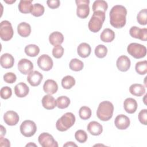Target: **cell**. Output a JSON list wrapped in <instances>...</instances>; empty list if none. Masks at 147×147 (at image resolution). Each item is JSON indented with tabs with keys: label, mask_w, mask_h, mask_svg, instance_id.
<instances>
[{
	"label": "cell",
	"mask_w": 147,
	"mask_h": 147,
	"mask_svg": "<svg viewBox=\"0 0 147 147\" xmlns=\"http://www.w3.org/2000/svg\"><path fill=\"white\" fill-rule=\"evenodd\" d=\"M129 118L125 115L119 114L116 117L114 120V124L116 127L120 130L126 129L130 125Z\"/></svg>",
	"instance_id": "cell-13"
},
{
	"label": "cell",
	"mask_w": 147,
	"mask_h": 147,
	"mask_svg": "<svg viewBox=\"0 0 147 147\" xmlns=\"http://www.w3.org/2000/svg\"><path fill=\"white\" fill-rule=\"evenodd\" d=\"M6 133V131L5 128L2 125H1V136H3L5 135Z\"/></svg>",
	"instance_id": "cell-47"
},
{
	"label": "cell",
	"mask_w": 147,
	"mask_h": 147,
	"mask_svg": "<svg viewBox=\"0 0 147 147\" xmlns=\"http://www.w3.org/2000/svg\"><path fill=\"white\" fill-rule=\"evenodd\" d=\"M75 84V80L73 76L67 75L61 80V86L65 89H70Z\"/></svg>",
	"instance_id": "cell-31"
},
{
	"label": "cell",
	"mask_w": 147,
	"mask_h": 147,
	"mask_svg": "<svg viewBox=\"0 0 147 147\" xmlns=\"http://www.w3.org/2000/svg\"><path fill=\"white\" fill-rule=\"evenodd\" d=\"M44 7L42 5L37 3L33 5V10L31 12V14L34 17H40L44 14Z\"/></svg>",
	"instance_id": "cell-38"
},
{
	"label": "cell",
	"mask_w": 147,
	"mask_h": 147,
	"mask_svg": "<svg viewBox=\"0 0 147 147\" xmlns=\"http://www.w3.org/2000/svg\"><path fill=\"white\" fill-rule=\"evenodd\" d=\"M114 106L113 103L107 100L103 101L100 102L98 106L96 111V115L100 120L107 121L112 118Z\"/></svg>",
	"instance_id": "cell-2"
},
{
	"label": "cell",
	"mask_w": 147,
	"mask_h": 147,
	"mask_svg": "<svg viewBox=\"0 0 147 147\" xmlns=\"http://www.w3.org/2000/svg\"><path fill=\"white\" fill-rule=\"evenodd\" d=\"M126 15L127 10L125 7L120 5L114 6L109 14L110 24L117 29L123 28L126 24Z\"/></svg>",
	"instance_id": "cell-1"
},
{
	"label": "cell",
	"mask_w": 147,
	"mask_h": 147,
	"mask_svg": "<svg viewBox=\"0 0 147 147\" xmlns=\"http://www.w3.org/2000/svg\"><path fill=\"white\" fill-rule=\"evenodd\" d=\"M127 51L129 54L135 59L144 57L146 55V48L145 46L136 43H130L127 47Z\"/></svg>",
	"instance_id": "cell-5"
},
{
	"label": "cell",
	"mask_w": 147,
	"mask_h": 147,
	"mask_svg": "<svg viewBox=\"0 0 147 147\" xmlns=\"http://www.w3.org/2000/svg\"><path fill=\"white\" fill-rule=\"evenodd\" d=\"M107 8V3L103 0H96L94 1L92 5V10L94 12L99 11L105 13Z\"/></svg>",
	"instance_id": "cell-29"
},
{
	"label": "cell",
	"mask_w": 147,
	"mask_h": 147,
	"mask_svg": "<svg viewBox=\"0 0 147 147\" xmlns=\"http://www.w3.org/2000/svg\"><path fill=\"white\" fill-rule=\"evenodd\" d=\"M75 137L77 141L80 143H84L87 140V134L83 130H78L75 133Z\"/></svg>",
	"instance_id": "cell-39"
},
{
	"label": "cell",
	"mask_w": 147,
	"mask_h": 147,
	"mask_svg": "<svg viewBox=\"0 0 147 147\" xmlns=\"http://www.w3.org/2000/svg\"><path fill=\"white\" fill-rule=\"evenodd\" d=\"M18 7L19 11L22 13L27 14L31 13L33 7V5H32V1L21 0L19 2Z\"/></svg>",
	"instance_id": "cell-25"
},
{
	"label": "cell",
	"mask_w": 147,
	"mask_h": 147,
	"mask_svg": "<svg viewBox=\"0 0 147 147\" xmlns=\"http://www.w3.org/2000/svg\"><path fill=\"white\" fill-rule=\"evenodd\" d=\"M1 97L3 99H7L11 97L12 95V91L10 87L8 86L3 87L0 91Z\"/></svg>",
	"instance_id": "cell-40"
},
{
	"label": "cell",
	"mask_w": 147,
	"mask_h": 147,
	"mask_svg": "<svg viewBox=\"0 0 147 147\" xmlns=\"http://www.w3.org/2000/svg\"><path fill=\"white\" fill-rule=\"evenodd\" d=\"M25 52L30 57H35L38 55L40 52V48L37 45L29 44L25 47Z\"/></svg>",
	"instance_id": "cell-30"
},
{
	"label": "cell",
	"mask_w": 147,
	"mask_h": 147,
	"mask_svg": "<svg viewBox=\"0 0 147 147\" xmlns=\"http://www.w3.org/2000/svg\"><path fill=\"white\" fill-rule=\"evenodd\" d=\"M3 120L7 125L14 126L19 121V116L14 111H7L3 115Z\"/></svg>",
	"instance_id": "cell-16"
},
{
	"label": "cell",
	"mask_w": 147,
	"mask_h": 147,
	"mask_svg": "<svg viewBox=\"0 0 147 147\" xmlns=\"http://www.w3.org/2000/svg\"><path fill=\"white\" fill-rule=\"evenodd\" d=\"M5 2H6V3H13V2H16V1L14 0V1H4Z\"/></svg>",
	"instance_id": "cell-49"
},
{
	"label": "cell",
	"mask_w": 147,
	"mask_h": 147,
	"mask_svg": "<svg viewBox=\"0 0 147 147\" xmlns=\"http://www.w3.org/2000/svg\"><path fill=\"white\" fill-rule=\"evenodd\" d=\"M69 67L70 69L74 71H80L83 69L84 64L81 60L75 58L72 59L70 61L69 63Z\"/></svg>",
	"instance_id": "cell-32"
},
{
	"label": "cell",
	"mask_w": 147,
	"mask_h": 147,
	"mask_svg": "<svg viewBox=\"0 0 147 147\" xmlns=\"http://www.w3.org/2000/svg\"><path fill=\"white\" fill-rule=\"evenodd\" d=\"M63 146H77V145L74 143L73 142L70 141V142H66V144H64Z\"/></svg>",
	"instance_id": "cell-46"
},
{
	"label": "cell",
	"mask_w": 147,
	"mask_h": 147,
	"mask_svg": "<svg viewBox=\"0 0 147 147\" xmlns=\"http://www.w3.org/2000/svg\"><path fill=\"white\" fill-rule=\"evenodd\" d=\"M64 54V48L62 46L57 45L55 46L52 49V55L54 57L59 59L63 56Z\"/></svg>",
	"instance_id": "cell-41"
},
{
	"label": "cell",
	"mask_w": 147,
	"mask_h": 147,
	"mask_svg": "<svg viewBox=\"0 0 147 147\" xmlns=\"http://www.w3.org/2000/svg\"><path fill=\"white\" fill-rule=\"evenodd\" d=\"M42 106L47 110H52L57 106L56 100L51 95H44L41 100Z\"/></svg>",
	"instance_id": "cell-19"
},
{
	"label": "cell",
	"mask_w": 147,
	"mask_h": 147,
	"mask_svg": "<svg viewBox=\"0 0 147 147\" xmlns=\"http://www.w3.org/2000/svg\"><path fill=\"white\" fill-rule=\"evenodd\" d=\"M137 22L142 25H145L147 24V9H144L140 11L137 16Z\"/></svg>",
	"instance_id": "cell-37"
},
{
	"label": "cell",
	"mask_w": 147,
	"mask_h": 147,
	"mask_svg": "<svg viewBox=\"0 0 147 147\" xmlns=\"http://www.w3.org/2000/svg\"><path fill=\"white\" fill-rule=\"evenodd\" d=\"M37 146V145H36L35 144H34V143H32V142H30V143H29V144H26V146Z\"/></svg>",
	"instance_id": "cell-48"
},
{
	"label": "cell",
	"mask_w": 147,
	"mask_h": 147,
	"mask_svg": "<svg viewBox=\"0 0 147 147\" xmlns=\"http://www.w3.org/2000/svg\"><path fill=\"white\" fill-rule=\"evenodd\" d=\"M129 91L134 96H141L145 93V87L141 84L134 83L130 86Z\"/></svg>",
	"instance_id": "cell-27"
},
{
	"label": "cell",
	"mask_w": 147,
	"mask_h": 147,
	"mask_svg": "<svg viewBox=\"0 0 147 147\" xmlns=\"http://www.w3.org/2000/svg\"><path fill=\"white\" fill-rule=\"evenodd\" d=\"M29 91L28 86L24 82L18 83L14 87V92L17 96L19 98H23L26 96Z\"/></svg>",
	"instance_id": "cell-21"
},
{
	"label": "cell",
	"mask_w": 147,
	"mask_h": 147,
	"mask_svg": "<svg viewBox=\"0 0 147 147\" xmlns=\"http://www.w3.org/2000/svg\"><path fill=\"white\" fill-rule=\"evenodd\" d=\"M75 119V117L72 113H66L57 121L56 129L60 131H66L74 125Z\"/></svg>",
	"instance_id": "cell-4"
},
{
	"label": "cell",
	"mask_w": 147,
	"mask_h": 147,
	"mask_svg": "<svg viewBox=\"0 0 147 147\" xmlns=\"http://www.w3.org/2000/svg\"><path fill=\"white\" fill-rule=\"evenodd\" d=\"M91 52L90 45L86 42H82L79 45L77 48V52L78 55L82 57L86 58L90 56Z\"/></svg>",
	"instance_id": "cell-23"
},
{
	"label": "cell",
	"mask_w": 147,
	"mask_h": 147,
	"mask_svg": "<svg viewBox=\"0 0 147 147\" xmlns=\"http://www.w3.org/2000/svg\"><path fill=\"white\" fill-rule=\"evenodd\" d=\"M18 69L21 74L27 75L33 71V64L29 60L27 59H22L18 61Z\"/></svg>",
	"instance_id": "cell-12"
},
{
	"label": "cell",
	"mask_w": 147,
	"mask_h": 147,
	"mask_svg": "<svg viewBox=\"0 0 147 147\" xmlns=\"http://www.w3.org/2000/svg\"><path fill=\"white\" fill-rule=\"evenodd\" d=\"M37 64L42 70L48 71L52 68L53 62L49 56L44 54L38 58Z\"/></svg>",
	"instance_id": "cell-10"
},
{
	"label": "cell",
	"mask_w": 147,
	"mask_h": 147,
	"mask_svg": "<svg viewBox=\"0 0 147 147\" xmlns=\"http://www.w3.org/2000/svg\"><path fill=\"white\" fill-rule=\"evenodd\" d=\"M100 38L103 42H110L115 38V33L113 30L109 28H106L101 33Z\"/></svg>",
	"instance_id": "cell-28"
},
{
	"label": "cell",
	"mask_w": 147,
	"mask_h": 147,
	"mask_svg": "<svg viewBox=\"0 0 147 147\" xmlns=\"http://www.w3.org/2000/svg\"><path fill=\"white\" fill-rule=\"evenodd\" d=\"M10 143L9 140L3 138L2 136L0 137V146H10Z\"/></svg>",
	"instance_id": "cell-45"
},
{
	"label": "cell",
	"mask_w": 147,
	"mask_h": 147,
	"mask_svg": "<svg viewBox=\"0 0 147 147\" xmlns=\"http://www.w3.org/2000/svg\"><path fill=\"white\" fill-rule=\"evenodd\" d=\"M49 41L52 45L57 46L61 45L64 41L63 34L59 32H53L49 36Z\"/></svg>",
	"instance_id": "cell-24"
},
{
	"label": "cell",
	"mask_w": 147,
	"mask_h": 147,
	"mask_svg": "<svg viewBox=\"0 0 147 147\" xmlns=\"http://www.w3.org/2000/svg\"><path fill=\"white\" fill-rule=\"evenodd\" d=\"M0 63L1 66L4 68H10L13 67L14 63V59L13 56L8 53H6L1 55L0 57Z\"/></svg>",
	"instance_id": "cell-18"
},
{
	"label": "cell",
	"mask_w": 147,
	"mask_h": 147,
	"mask_svg": "<svg viewBox=\"0 0 147 147\" xmlns=\"http://www.w3.org/2000/svg\"><path fill=\"white\" fill-rule=\"evenodd\" d=\"M43 79L42 75L37 71H33L29 73L27 77V81L33 87L38 86Z\"/></svg>",
	"instance_id": "cell-14"
},
{
	"label": "cell",
	"mask_w": 147,
	"mask_h": 147,
	"mask_svg": "<svg viewBox=\"0 0 147 147\" xmlns=\"http://www.w3.org/2000/svg\"><path fill=\"white\" fill-rule=\"evenodd\" d=\"M94 51L96 57L98 58H103L107 53V48L104 45L99 44L96 47Z\"/></svg>",
	"instance_id": "cell-36"
},
{
	"label": "cell",
	"mask_w": 147,
	"mask_h": 147,
	"mask_svg": "<svg viewBox=\"0 0 147 147\" xmlns=\"http://www.w3.org/2000/svg\"><path fill=\"white\" fill-rule=\"evenodd\" d=\"M91 110L87 106H82L79 110V115L83 120L89 119L91 116Z\"/></svg>",
	"instance_id": "cell-34"
},
{
	"label": "cell",
	"mask_w": 147,
	"mask_h": 147,
	"mask_svg": "<svg viewBox=\"0 0 147 147\" xmlns=\"http://www.w3.org/2000/svg\"><path fill=\"white\" fill-rule=\"evenodd\" d=\"M17 32L19 35L21 37H26L30 34V25L25 22H22L17 26Z\"/></svg>",
	"instance_id": "cell-26"
},
{
	"label": "cell",
	"mask_w": 147,
	"mask_h": 147,
	"mask_svg": "<svg viewBox=\"0 0 147 147\" xmlns=\"http://www.w3.org/2000/svg\"><path fill=\"white\" fill-rule=\"evenodd\" d=\"M43 90L45 93L49 95H52L57 92L58 90V85L55 80L48 79L44 82L43 85Z\"/></svg>",
	"instance_id": "cell-17"
},
{
	"label": "cell",
	"mask_w": 147,
	"mask_h": 147,
	"mask_svg": "<svg viewBox=\"0 0 147 147\" xmlns=\"http://www.w3.org/2000/svg\"><path fill=\"white\" fill-rule=\"evenodd\" d=\"M38 141L42 147H57L58 144L52 135L48 133H42L38 136Z\"/></svg>",
	"instance_id": "cell-9"
},
{
	"label": "cell",
	"mask_w": 147,
	"mask_h": 147,
	"mask_svg": "<svg viewBox=\"0 0 147 147\" xmlns=\"http://www.w3.org/2000/svg\"><path fill=\"white\" fill-rule=\"evenodd\" d=\"M3 80L7 83H13L17 80L16 75L13 72H7L3 75Z\"/></svg>",
	"instance_id": "cell-42"
},
{
	"label": "cell",
	"mask_w": 147,
	"mask_h": 147,
	"mask_svg": "<svg viewBox=\"0 0 147 147\" xmlns=\"http://www.w3.org/2000/svg\"><path fill=\"white\" fill-rule=\"evenodd\" d=\"M57 107L60 109H64L68 107L70 104V99L66 96H60L56 99Z\"/></svg>",
	"instance_id": "cell-33"
},
{
	"label": "cell",
	"mask_w": 147,
	"mask_h": 147,
	"mask_svg": "<svg viewBox=\"0 0 147 147\" xmlns=\"http://www.w3.org/2000/svg\"><path fill=\"white\" fill-rule=\"evenodd\" d=\"M138 119L140 122L144 125H146L147 124V110L143 109L141 110L138 114Z\"/></svg>",
	"instance_id": "cell-43"
},
{
	"label": "cell",
	"mask_w": 147,
	"mask_h": 147,
	"mask_svg": "<svg viewBox=\"0 0 147 147\" xmlns=\"http://www.w3.org/2000/svg\"><path fill=\"white\" fill-rule=\"evenodd\" d=\"M135 69L136 72L140 75H145L147 72L146 60L138 61L136 64Z\"/></svg>",
	"instance_id": "cell-35"
},
{
	"label": "cell",
	"mask_w": 147,
	"mask_h": 147,
	"mask_svg": "<svg viewBox=\"0 0 147 147\" xmlns=\"http://www.w3.org/2000/svg\"><path fill=\"white\" fill-rule=\"evenodd\" d=\"M13 29L11 23L4 20L0 24V37L1 39L5 41H7L11 39L13 36Z\"/></svg>",
	"instance_id": "cell-6"
},
{
	"label": "cell",
	"mask_w": 147,
	"mask_h": 147,
	"mask_svg": "<svg viewBox=\"0 0 147 147\" xmlns=\"http://www.w3.org/2000/svg\"><path fill=\"white\" fill-rule=\"evenodd\" d=\"M130 60L127 56L125 55H122L119 56L117 59L116 62L117 68L122 72L127 71L130 68Z\"/></svg>",
	"instance_id": "cell-15"
},
{
	"label": "cell",
	"mask_w": 147,
	"mask_h": 147,
	"mask_svg": "<svg viewBox=\"0 0 147 147\" xmlns=\"http://www.w3.org/2000/svg\"><path fill=\"white\" fill-rule=\"evenodd\" d=\"M77 9L76 14L80 18H86L88 17L90 13L89 0H76L75 1Z\"/></svg>",
	"instance_id": "cell-8"
},
{
	"label": "cell",
	"mask_w": 147,
	"mask_h": 147,
	"mask_svg": "<svg viewBox=\"0 0 147 147\" xmlns=\"http://www.w3.org/2000/svg\"><path fill=\"white\" fill-rule=\"evenodd\" d=\"M123 107L127 113L133 114L136 111L137 109V101L131 98H126L123 102Z\"/></svg>",
	"instance_id": "cell-20"
},
{
	"label": "cell",
	"mask_w": 147,
	"mask_h": 147,
	"mask_svg": "<svg viewBox=\"0 0 147 147\" xmlns=\"http://www.w3.org/2000/svg\"><path fill=\"white\" fill-rule=\"evenodd\" d=\"M130 35L135 38H138L142 41H146L147 39V29L140 28L137 26H132L129 30Z\"/></svg>",
	"instance_id": "cell-11"
},
{
	"label": "cell",
	"mask_w": 147,
	"mask_h": 147,
	"mask_svg": "<svg viewBox=\"0 0 147 147\" xmlns=\"http://www.w3.org/2000/svg\"><path fill=\"white\" fill-rule=\"evenodd\" d=\"M87 130L93 136H99L103 131V127L99 122L91 121L87 125Z\"/></svg>",
	"instance_id": "cell-22"
},
{
	"label": "cell",
	"mask_w": 147,
	"mask_h": 147,
	"mask_svg": "<svg viewBox=\"0 0 147 147\" xmlns=\"http://www.w3.org/2000/svg\"><path fill=\"white\" fill-rule=\"evenodd\" d=\"M36 125L31 120H25L20 125L21 133L26 137L33 136L36 133Z\"/></svg>",
	"instance_id": "cell-7"
},
{
	"label": "cell",
	"mask_w": 147,
	"mask_h": 147,
	"mask_svg": "<svg viewBox=\"0 0 147 147\" xmlns=\"http://www.w3.org/2000/svg\"><path fill=\"white\" fill-rule=\"evenodd\" d=\"M105 20V13L99 11L94 12L88 24L89 30L94 33L99 32L102 28Z\"/></svg>",
	"instance_id": "cell-3"
},
{
	"label": "cell",
	"mask_w": 147,
	"mask_h": 147,
	"mask_svg": "<svg viewBox=\"0 0 147 147\" xmlns=\"http://www.w3.org/2000/svg\"><path fill=\"white\" fill-rule=\"evenodd\" d=\"M47 3L49 8L54 9L59 7L60 2L59 0H49L47 1Z\"/></svg>",
	"instance_id": "cell-44"
}]
</instances>
